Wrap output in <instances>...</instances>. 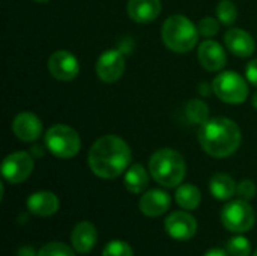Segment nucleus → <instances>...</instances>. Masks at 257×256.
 Listing matches in <instances>:
<instances>
[{
    "mask_svg": "<svg viewBox=\"0 0 257 256\" xmlns=\"http://www.w3.org/2000/svg\"><path fill=\"white\" fill-rule=\"evenodd\" d=\"M133 21L146 24L154 21L161 12V0H130L126 6Z\"/></svg>",
    "mask_w": 257,
    "mask_h": 256,
    "instance_id": "obj_17",
    "label": "nucleus"
},
{
    "mask_svg": "<svg viewBox=\"0 0 257 256\" xmlns=\"http://www.w3.org/2000/svg\"><path fill=\"white\" fill-rule=\"evenodd\" d=\"M197 57H199L200 65L206 71H211V72L220 71L226 65V51H224V48L218 42H215L212 39L203 41L200 44L199 51H197Z\"/></svg>",
    "mask_w": 257,
    "mask_h": 256,
    "instance_id": "obj_13",
    "label": "nucleus"
},
{
    "mask_svg": "<svg viewBox=\"0 0 257 256\" xmlns=\"http://www.w3.org/2000/svg\"><path fill=\"white\" fill-rule=\"evenodd\" d=\"M33 157L29 152L18 151L9 154L2 163V175L11 184H20L26 181L33 172Z\"/></svg>",
    "mask_w": 257,
    "mask_h": 256,
    "instance_id": "obj_8",
    "label": "nucleus"
},
{
    "mask_svg": "<svg viewBox=\"0 0 257 256\" xmlns=\"http://www.w3.org/2000/svg\"><path fill=\"white\" fill-rule=\"evenodd\" d=\"M87 161L90 170L96 177L113 180L120 177L130 167L131 149L123 139L114 134H107L99 137L90 146Z\"/></svg>",
    "mask_w": 257,
    "mask_h": 256,
    "instance_id": "obj_1",
    "label": "nucleus"
},
{
    "mask_svg": "<svg viewBox=\"0 0 257 256\" xmlns=\"http://www.w3.org/2000/svg\"><path fill=\"white\" fill-rule=\"evenodd\" d=\"M17 256H38V253L33 250V247H30V246H24V247H20V250H18Z\"/></svg>",
    "mask_w": 257,
    "mask_h": 256,
    "instance_id": "obj_30",
    "label": "nucleus"
},
{
    "mask_svg": "<svg viewBox=\"0 0 257 256\" xmlns=\"http://www.w3.org/2000/svg\"><path fill=\"white\" fill-rule=\"evenodd\" d=\"M185 116L191 124L202 125L209 118V107L202 100H191L185 107Z\"/></svg>",
    "mask_w": 257,
    "mask_h": 256,
    "instance_id": "obj_22",
    "label": "nucleus"
},
{
    "mask_svg": "<svg viewBox=\"0 0 257 256\" xmlns=\"http://www.w3.org/2000/svg\"><path fill=\"white\" fill-rule=\"evenodd\" d=\"M199 33L197 26L179 14L169 17L161 29V36L166 47L175 53L191 51L199 41Z\"/></svg>",
    "mask_w": 257,
    "mask_h": 256,
    "instance_id": "obj_4",
    "label": "nucleus"
},
{
    "mask_svg": "<svg viewBox=\"0 0 257 256\" xmlns=\"http://www.w3.org/2000/svg\"><path fill=\"white\" fill-rule=\"evenodd\" d=\"M27 208L38 217H50L59 210V199L51 192H36L29 196Z\"/></svg>",
    "mask_w": 257,
    "mask_h": 256,
    "instance_id": "obj_18",
    "label": "nucleus"
},
{
    "mask_svg": "<svg viewBox=\"0 0 257 256\" xmlns=\"http://www.w3.org/2000/svg\"><path fill=\"white\" fill-rule=\"evenodd\" d=\"M12 131L23 142H35L42 134V122L36 115L23 112L15 116L12 122Z\"/></svg>",
    "mask_w": 257,
    "mask_h": 256,
    "instance_id": "obj_12",
    "label": "nucleus"
},
{
    "mask_svg": "<svg viewBox=\"0 0 257 256\" xmlns=\"http://www.w3.org/2000/svg\"><path fill=\"white\" fill-rule=\"evenodd\" d=\"M38 256H75V253L68 244L53 241L42 246L38 252Z\"/></svg>",
    "mask_w": 257,
    "mask_h": 256,
    "instance_id": "obj_25",
    "label": "nucleus"
},
{
    "mask_svg": "<svg viewBox=\"0 0 257 256\" xmlns=\"http://www.w3.org/2000/svg\"><path fill=\"white\" fill-rule=\"evenodd\" d=\"M200 94H206V95L211 94V91H209V88H208L206 83H202V84H200Z\"/></svg>",
    "mask_w": 257,
    "mask_h": 256,
    "instance_id": "obj_32",
    "label": "nucleus"
},
{
    "mask_svg": "<svg viewBox=\"0 0 257 256\" xmlns=\"http://www.w3.org/2000/svg\"><path fill=\"white\" fill-rule=\"evenodd\" d=\"M187 172L184 157L169 148L158 149L149 158V174L163 187H178Z\"/></svg>",
    "mask_w": 257,
    "mask_h": 256,
    "instance_id": "obj_3",
    "label": "nucleus"
},
{
    "mask_svg": "<svg viewBox=\"0 0 257 256\" xmlns=\"http://www.w3.org/2000/svg\"><path fill=\"white\" fill-rule=\"evenodd\" d=\"M199 32L203 35V36H208V38H212L214 35H217L220 26H218V21L212 17H206V18H202L199 26H197Z\"/></svg>",
    "mask_w": 257,
    "mask_h": 256,
    "instance_id": "obj_27",
    "label": "nucleus"
},
{
    "mask_svg": "<svg viewBox=\"0 0 257 256\" xmlns=\"http://www.w3.org/2000/svg\"><path fill=\"white\" fill-rule=\"evenodd\" d=\"M139 208L148 217H160L169 211L170 196L163 190H149L142 196Z\"/></svg>",
    "mask_w": 257,
    "mask_h": 256,
    "instance_id": "obj_16",
    "label": "nucleus"
},
{
    "mask_svg": "<svg viewBox=\"0 0 257 256\" xmlns=\"http://www.w3.org/2000/svg\"><path fill=\"white\" fill-rule=\"evenodd\" d=\"M217 17L224 26H232L238 18V8L232 0H221L217 5Z\"/></svg>",
    "mask_w": 257,
    "mask_h": 256,
    "instance_id": "obj_23",
    "label": "nucleus"
},
{
    "mask_svg": "<svg viewBox=\"0 0 257 256\" xmlns=\"http://www.w3.org/2000/svg\"><path fill=\"white\" fill-rule=\"evenodd\" d=\"M95 69H96L98 77L102 81H105V83H114V81H117L123 75V71H125V57L116 48L107 50V51H104L99 56V59H98V62L95 65Z\"/></svg>",
    "mask_w": 257,
    "mask_h": 256,
    "instance_id": "obj_10",
    "label": "nucleus"
},
{
    "mask_svg": "<svg viewBox=\"0 0 257 256\" xmlns=\"http://www.w3.org/2000/svg\"><path fill=\"white\" fill-rule=\"evenodd\" d=\"M47 66H48L50 74L56 80H60V81H71L80 72V63L77 57L66 50L54 51L50 56Z\"/></svg>",
    "mask_w": 257,
    "mask_h": 256,
    "instance_id": "obj_9",
    "label": "nucleus"
},
{
    "mask_svg": "<svg viewBox=\"0 0 257 256\" xmlns=\"http://www.w3.org/2000/svg\"><path fill=\"white\" fill-rule=\"evenodd\" d=\"M209 192L218 201H229L236 193V183L227 174H217L209 181Z\"/></svg>",
    "mask_w": 257,
    "mask_h": 256,
    "instance_id": "obj_20",
    "label": "nucleus"
},
{
    "mask_svg": "<svg viewBox=\"0 0 257 256\" xmlns=\"http://www.w3.org/2000/svg\"><path fill=\"white\" fill-rule=\"evenodd\" d=\"M253 256H257V250H256V252H254V253H253Z\"/></svg>",
    "mask_w": 257,
    "mask_h": 256,
    "instance_id": "obj_35",
    "label": "nucleus"
},
{
    "mask_svg": "<svg viewBox=\"0 0 257 256\" xmlns=\"http://www.w3.org/2000/svg\"><path fill=\"white\" fill-rule=\"evenodd\" d=\"M176 204L187 210V211H191V210H196L199 205H200V201H202V193L200 190L193 186V184H184L181 186L178 190H176Z\"/></svg>",
    "mask_w": 257,
    "mask_h": 256,
    "instance_id": "obj_21",
    "label": "nucleus"
},
{
    "mask_svg": "<svg viewBox=\"0 0 257 256\" xmlns=\"http://www.w3.org/2000/svg\"><path fill=\"white\" fill-rule=\"evenodd\" d=\"M33 2H38V3H47V2H50V0H33Z\"/></svg>",
    "mask_w": 257,
    "mask_h": 256,
    "instance_id": "obj_34",
    "label": "nucleus"
},
{
    "mask_svg": "<svg viewBox=\"0 0 257 256\" xmlns=\"http://www.w3.org/2000/svg\"><path fill=\"white\" fill-rule=\"evenodd\" d=\"M241 130L232 119L214 118L200 125L199 143L202 149L215 158H226L241 145Z\"/></svg>",
    "mask_w": 257,
    "mask_h": 256,
    "instance_id": "obj_2",
    "label": "nucleus"
},
{
    "mask_svg": "<svg viewBox=\"0 0 257 256\" xmlns=\"http://www.w3.org/2000/svg\"><path fill=\"white\" fill-rule=\"evenodd\" d=\"M45 146L57 158H72L78 154L81 140L74 128L57 124L45 133Z\"/></svg>",
    "mask_w": 257,
    "mask_h": 256,
    "instance_id": "obj_5",
    "label": "nucleus"
},
{
    "mask_svg": "<svg viewBox=\"0 0 257 256\" xmlns=\"http://www.w3.org/2000/svg\"><path fill=\"white\" fill-rule=\"evenodd\" d=\"M123 184H125L126 190L133 195L143 193L149 184V175L142 164L136 163L126 169L125 177H123Z\"/></svg>",
    "mask_w": 257,
    "mask_h": 256,
    "instance_id": "obj_19",
    "label": "nucleus"
},
{
    "mask_svg": "<svg viewBox=\"0 0 257 256\" xmlns=\"http://www.w3.org/2000/svg\"><path fill=\"white\" fill-rule=\"evenodd\" d=\"M221 223L230 232H247L254 226V210L248 201H232L221 211Z\"/></svg>",
    "mask_w": 257,
    "mask_h": 256,
    "instance_id": "obj_7",
    "label": "nucleus"
},
{
    "mask_svg": "<svg viewBox=\"0 0 257 256\" xmlns=\"http://www.w3.org/2000/svg\"><path fill=\"white\" fill-rule=\"evenodd\" d=\"M212 92L227 104H241L248 97L247 81L235 71H224L212 81Z\"/></svg>",
    "mask_w": 257,
    "mask_h": 256,
    "instance_id": "obj_6",
    "label": "nucleus"
},
{
    "mask_svg": "<svg viewBox=\"0 0 257 256\" xmlns=\"http://www.w3.org/2000/svg\"><path fill=\"white\" fill-rule=\"evenodd\" d=\"M98 231L93 223L90 222H80L74 226L71 232V243L75 252L78 253H89L96 244Z\"/></svg>",
    "mask_w": 257,
    "mask_h": 256,
    "instance_id": "obj_15",
    "label": "nucleus"
},
{
    "mask_svg": "<svg viewBox=\"0 0 257 256\" xmlns=\"http://www.w3.org/2000/svg\"><path fill=\"white\" fill-rule=\"evenodd\" d=\"M236 195L239 199L250 201L256 196V184L251 180H244L236 186Z\"/></svg>",
    "mask_w": 257,
    "mask_h": 256,
    "instance_id": "obj_28",
    "label": "nucleus"
},
{
    "mask_svg": "<svg viewBox=\"0 0 257 256\" xmlns=\"http://www.w3.org/2000/svg\"><path fill=\"white\" fill-rule=\"evenodd\" d=\"M166 232L178 241L191 240L197 232L196 219L185 211H175L166 219Z\"/></svg>",
    "mask_w": 257,
    "mask_h": 256,
    "instance_id": "obj_11",
    "label": "nucleus"
},
{
    "mask_svg": "<svg viewBox=\"0 0 257 256\" xmlns=\"http://www.w3.org/2000/svg\"><path fill=\"white\" fill-rule=\"evenodd\" d=\"M226 252L229 256H250L251 253V244L245 237L236 235L232 237L226 244Z\"/></svg>",
    "mask_w": 257,
    "mask_h": 256,
    "instance_id": "obj_24",
    "label": "nucleus"
},
{
    "mask_svg": "<svg viewBox=\"0 0 257 256\" xmlns=\"http://www.w3.org/2000/svg\"><path fill=\"white\" fill-rule=\"evenodd\" d=\"M203 256H229V253L224 252V250H221V249H211V250H208Z\"/></svg>",
    "mask_w": 257,
    "mask_h": 256,
    "instance_id": "obj_31",
    "label": "nucleus"
},
{
    "mask_svg": "<svg viewBox=\"0 0 257 256\" xmlns=\"http://www.w3.org/2000/svg\"><path fill=\"white\" fill-rule=\"evenodd\" d=\"M253 106L257 109V92L253 95Z\"/></svg>",
    "mask_w": 257,
    "mask_h": 256,
    "instance_id": "obj_33",
    "label": "nucleus"
},
{
    "mask_svg": "<svg viewBox=\"0 0 257 256\" xmlns=\"http://www.w3.org/2000/svg\"><path fill=\"white\" fill-rule=\"evenodd\" d=\"M245 75H247V80H248L251 84L257 86V59L251 60V62L247 65V68H245Z\"/></svg>",
    "mask_w": 257,
    "mask_h": 256,
    "instance_id": "obj_29",
    "label": "nucleus"
},
{
    "mask_svg": "<svg viewBox=\"0 0 257 256\" xmlns=\"http://www.w3.org/2000/svg\"><path fill=\"white\" fill-rule=\"evenodd\" d=\"M102 256H134V252L128 243L120 241V240H114V241H110L104 247Z\"/></svg>",
    "mask_w": 257,
    "mask_h": 256,
    "instance_id": "obj_26",
    "label": "nucleus"
},
{
    "mask_svg": "<svg viewBox=\"0 0 257 256\" xmlns=\"http://www.w3.org/2000/svg\"><path fill=\"white\" fill-rule=\"evenodd\" d=\"M224 44L230 53H233L238 57H248L256 50V42L253 36L238 27L229 29L224 35Z\"/></svg>",
    "mask_w": 257,
    "mask_h": 256,
    "instance_id": "obj_14",
    "label": "nucleus"
}]
</instances>
